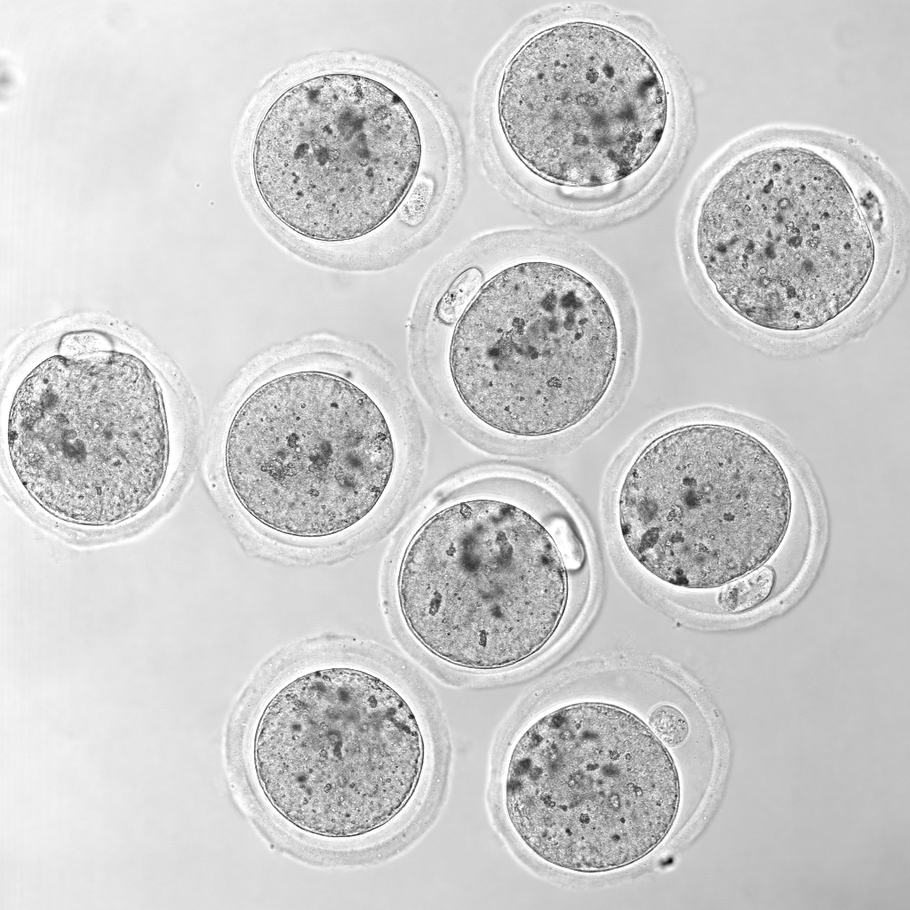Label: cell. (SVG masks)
<instances>
[{
	"instance_id": "6da1fadb",
	"label": "cell",
	"mask_w": 910,
	"mask_h": 910,
	"mask_svg": "<svg viewBox=\"0 0 910 910\" xmlns=\"http://www.w3.org/2000/svg\"><path fill=\"white\" fill-rule=\"evenodd\" d=\"M703 267L741 316L770 329H815L847 309L873 271L870 228L844 180L810 153L756 154L705 201Z\"/></svg>"
},
{
	"instance_id": "7a4b0ae2",
	"label": "cell",
	"mask_w": 910,
	"mask_h": 910,
	"mask_svg": "<svg viewBox=\"0 0 910 910\" xmlns=\"http://www.w3.org/2000/svg\"><path fill=\"white\" fill-rule=\"evenodd\" d=\"M506 802L515 831L540 858L600 872L639 860L666 837L679 780L668 752L638 717L579 703L544 716L520 738Z\"/></svg>"
},
{
	"instance_id": "3957f363",
	"label": "cell",
	"mask_w": 910,
	"mask_h": 910,
	"mask_svg": "<svg viewBox=\"0 0 910 910\" xmlns=\"http://www.w3.org/2000/svg\"><path fill=\"white\" fill-rule=\"evenodd\" d=\"M7 444L18 482L44 510L79 524L118 523L149 505L166 475L161 387L129 354L52 356L17 389Z\"/></svg>"
},
{
	"instance_id": "277c9868",
	"label": "cell",
	"mask_w": 910,
	"mask_h": 910,
	"mask_svg": "<svg viewBox=\"0 0 910 910\" xmlns=\"http://www.w3.org/2000/svg\"><path fill=\"white\" fill-rule=\"evenodd\" d=\"M619 349L601 291L569 267L527 262L494 276L459 322L450 354L464 405L502 433L541 436L584 419Z\"/></svg>"
},
{
	"instance_id": "5b68a950",
	"label": "cell",
	"mask_w": 910,
	"mask_h": 910,
	"mask_svg": "<svg viewBox=\"0 0 910 910\" xmlns=\"http://www.w3.org/2000/svg\"><path fill=\"white\" fill-rule=\"evenodd\" d=\"M401 611L415 637L468 668L515 665L555 631L567 576L550 534L505 502L475 499L429 518L400 568Z\"/></svg>"
},
{
	"instance_id": "8992f818",
	"label": "cell",
	"mask_w": 910,
	"mask_h": 910,
	"mask_svg": "<svg viewBox=\"0 0 910 910\" xmlns=\"http://www.w3.org/2000/svg\"><path fill=\"white\" fill-rule=\"evenodd\" d=\"M423 742L404 699L379 678L329 667L284 684L255 739L260 784L296 826L351 836L392 818L414 790Z\"/></svg>"
},
{
	"instance_id": "52a82bcc",
	"label": "cell",
	"mask_w": 910,
	"mask_h": 910,
	"mask_svg": "<svg viewBox=\"0 0 910 910\" xmlns=\"http://www.w3.org/2000/svg\"><path fill=\"white\" fill-rule=\"evenodd\" d=\"M788 481L760 441L696 425L651 443L623 481L619 517L635 560L687 588L723 586L762 565L791 515Z\"/></svg>"
},
{
	"instance_id": "ba28073f",
	"label": "cell",
	"mask_w": 910,
	"mask_h": 910,
	"mask_svg": "<svg viewBox=\"0 0 910 910\" xmlns=\"http://www.w3.org/2000/svg\"><path fill=\"white\" fill-rule=\"evenodd\" d=\"M420 156L418 125L395 92L369 77L331 74L272 105L256 136L253 171L280 222L307 238L343 242L394 212Z\"/></svg>"
},
{
	"instance_id": "9c48e42d",
	"label": "cell",
	"mask_w": 910,
	"mask_h": 910,
	"mask_svg": "<svg viewBox=\"0 0 910 910\" xmlns=\"http://www.w3.org/2000/svg\"><path fill=\"white\" fill-rule=\"evenodd\" d=\"M225 461L253 518L283 534L317 538L372 510L391 478L395 450L383 413L363 390L330 373L299 371L243 402Z\"/></svg>"
},
{
	"instance_id": "30bf717a",
	"label": "cell",
	"mask_w": 910,
	"mask_h": 910,
	"mask_svg": "<svg viewBox=\"0 0 910 910\" xmlns=\"http://www.w3.org/2000/svg\"><path fill=\"white\" fill-rule=\"evenodd\" d=\"M498 111L509 145L553 181L599 186L641 167L667 122L662 76L626 35L578 22L547 29L515 54Z\"/></svg>"
},
{
	"instance_id": "8fae6325",
	"label": "cell",
	"mask_w": 910,
	"mask_h": 910,
	"mask_svg": "<svg viewBox=\"0 0 910 910\" xmlns=\"http://www.w3.org/2000/svg\"><path fill=\"white\" fill-rule=\"evenodd\" d=\"M774 584L773 569L760 566L724 584L717 602L727 612H743L763 603L771 594Z\"/></svg>"
},
{
	"instance_id": "7c38bea8",
	"label": "cell",
	"mask_w": 910,
	"mask_h": 910,
	"mask_svg": "<svg viewBox=\"0 0 910 910\" xmlns=\"http://www.w3.org/2000/svg\"><path fill=\"white\" fill-rule=\"evenodd\" d=\"M483 275L476 267L467 268L452 282L437 306V316L444 323L458 318L477 291Z\"/></svg>"
},
{
	"instance_id": "4fadbf2b",
	"label": "cell",
	"mask_w": 910,
	"mask_h": 910,
	"mask_svg": "<svg viewBox=\"0 0 910 910\" xmlns=\"http://www.w3.org/2000/svg\"><path fill=\"white\" fill-rule=\"evenodd\" d=\"M650 724L658 738L670 746L680 745L688 734L685 717L670 706H662L655 709L650 717Z\"/></svg>"
}]
</instances>
